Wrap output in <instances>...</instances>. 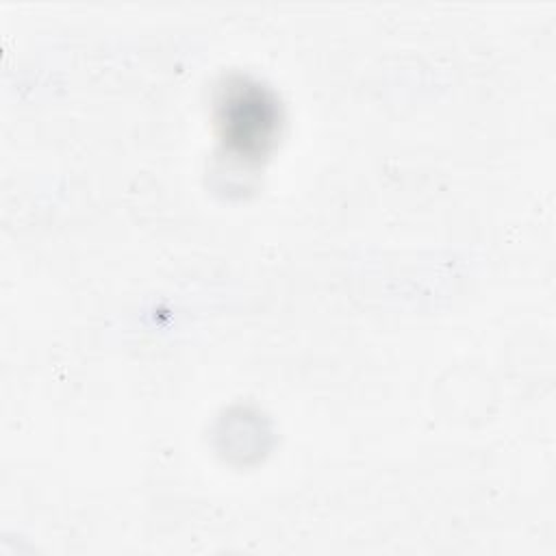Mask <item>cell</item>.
<instances>
[{"label": "cell", "instance_id": "6da1fadb", "mask_svg": "<svg viewBox=\"0 0 556 556\" xmlns=\"http://www.w3.org/2000/svg\"><path fill=\"white\" fill-rule=\"evenodd\" d=\"M274 100L256 85H232L219 100V126L224 141L243 156L265 152L276 130Z\"/></svg>", "mask_w": 556, "mask_h": 556}]
</instances>
